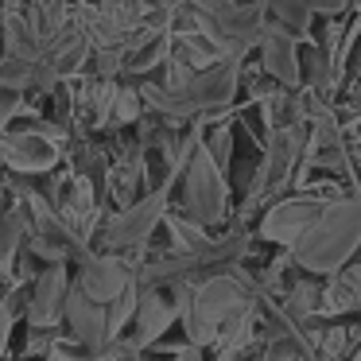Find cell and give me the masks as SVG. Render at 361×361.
Here are the masks:
<instances>
[{"mask_svg": "<svg viewBox=\"0 0 361 361\" xmlns=\"http://www.w3.org/2000/svg\"><path fill=\"white\" fill-rule=\"evenodd\" d=\"M361 249V190L326 202V210L314 218V226L288 249L291 264L307 276H338L353 264V252Z\"/></svg>", "mask_w": 361, "mask_h": 361, "instance_id": "obj_1", "label": "cell"}, {"mask_svg": "<svg viewBox=\"0 0 361 361\" xmlns=\"http://www.w3.org/2000/svg\"><path fill=\"white\" fill-rule=\"evenodd\" d=\"M183 214L202 229L221 226L229 218V183L202 144L183 164Z\"/></svg>", "mask_w": 361, "mask_h": 361, "instance_id": "obj_2", "label": "cell"}, {"mask_svg": "<svg viewBox=\"0 0 361 361\" xmlns=\"http://www.w3.org/2000/svg\"><path fill=\"white\" fill-rule=\"evenodd\" d=\"M322 210H326V202L314 198V195H303V190H299V195H288V198H276L264 210V218H260L257 233L264 237L268 245H280V249L288 252L291 245L314 226V218H319Z\"/></svg>", "mask_w": 361, "mask_h": 361, "instance_id": "obj_3", "label": "cell"}, {"mask_svg": "<svg viewBox=\"0 0 361 361\" xmlns=\"http://www.w3.org/2000/svg\"><path fill=\"white\" fill-rule=\"evenodd\" d=\"M167 218V190H152L148 198H140L136 206H128V210L113 214L109 221H105V249L117 252V249H140L144 241L152 237V229L159 226V221Z\"/></svg>", "mask_w": 361, "mask_h": 361, "instance_id": "obj_4", "label": "cell"}, {"mask_svg": "<svg viewBox=\"0 0 361 361\" xmlns=\"http://www.w3.org/2000/svg\"><path fill=\"white\" fill-rule=\"evenodd\" d=\"M175 319H179V307H175L171 291L167 288H144L140 283V303H136V314H133V338H128V345H133L136 353L156 345L159 338L171 330Z\"/></svg>", "mask_w": 361, "mask_h": 361, "instance_id": "obj_5", "label": "cell"}, {"mask_svg": "<svg viewBox=\"0 0 361 361\" xmlns=\"http://www.w3.org/2000/svg\"><path fill=\"white\" fill-rule=\"evenodd\" d=\"M0 164L24 175H39L59 164V148L43 128H27V133L0 136Z\"/></svg>", "mask_w": 361, "mask_h": 361, "instance_id": "obj_6", "label": "cell"}, {"mask_svg": "<svg viewBox=\"0 0 361 361\" xmlns=\"http://www.w3.org/2000/svg\"><path fill=\"white\" fill-rule=\"evenodd\" d=\"M133 280V272L125 268V260H117L113 252H82V268H78V288L86 291L94 303H113L125 291V283Z\"/></svg>", "mask_w": 361, "mask_h": 361, "instance_id": "obj_7", "label": "cell"}, {"mask_svg": "<svg viewBox=\"0 0 361 361\" xmlns=\"http://www.w3.org/2000/svg\"><path fill=\"white\" fill-rule=\"evenodd\" d=\"M257 51H260L264 74L280 90H299L303 86V78H299V39H291L288 32H280V27H272L264 20V32H260Z\"/></svg>", "mask_w": 361, "mask_h": 361, "instance_id": "obj_8", "label": "cell"}, {"mask_svg": "<svg viewBox=\"0 0 361 361\" xmlns=\"http://www.w3.org/2000/svg\"><path fill=\"white\" fill-rule=\"evenodd\" d=\"M66 291H71V276H66V268H63V264H51L43 276H35L32 303H27V319H32V326L55 330L59 322H63Z\"/></svg>", "mask_w": 361, "mask_h": 361, "instance_id": "obj_9", "label": "cell"}, {"mask_svg": "<svg viewBox=\"0 0 361 361\" xmlns=\"http://www.w3.org/2000/svg\"><path fill=\"white\" fill-rule=\"evenodd\" d=\"M66 326H71L74 342H86V345H105L113 342L109 334V319H105V307L94 303L78 283L71 280V291H66V311H63Z\"/></svg>", "mask_w": 361, "mask_h": 361, "instance_id": "obj_10", "label": "cell"}, {"mask_svg": "<svg viewBox=\"0 0 361 361\" xmlns=\"http://www.w3.org/2000/svg\"><path fill=\"white\" fill-rule=\"evenodd\" d=\"M63 361H125L128 353H136L133 345H128V338H113V342L105 345H86V342H55V350Z\"/></svg>", "mask_w": 361, "mask_h": 361, "instance_id": "obj_11", "label": "cell"}, {"mask_svg": "<svg viewBox=\"0 0 361 361\" xmlns=\"http://www.w3.org/2000/svg\"><path fill=\"white\" fill-rule=\"evenodd\" d=\"M167 229H171V237H175V252H198V249H206V245L214 241L210 233H206L198 221H190L187 214H167Z\"/></svg>", "mask_w": 361, "mask_h": 361, "instance_id": "obj_12", "label": "cell"}, {"mask_svg": "<svg viewBox=\"0 0 361 361\" xmlns=\"http://www.w3.org/2000/svg\"><path fill=\"white\" fill-rule=\"evenodd\" d=\"M136 303H140V280H136V272H133V280L125 283V291H121L113 303H105V319H109V334L117 338L121 330L133 322V314H136Z\"/></svg>", "mask_w": 361, "mask_h": 361, "instance_id": "obj_13", "label": "cell"}, {"mask_svg": "<svg viewBox=\"0 0 361 361\" xmlns=\"http://www.w3.org/2000/svg\"><path fill=\"white\" fill-rule=\"evenodd\" d=\"M350 311H353V299H350V288H345L342 272L326 276L322 280V295H319V314L322 319H334V314H350Z\"/></svg>", "mask_w": 361, "mask_h": 361, "instance_id": "obj_14", "label": "cell"}, {"mask_svg": "<svg viewBox=\"0 0 361 361\" xmlns=\"http://www.w3.org/2000/svg\"><path fill=\"white\" fill-rule=\"evenodd\" d=\"M167 59H171V39H167V32H164V35H156L148 47H140V55H128L125 66L133 74H144V71H152V66L167 63Z\"/></svg>", "mask_w": 361, "mask_h": 361, "instance_id": "obj_15", "label": "cell"}, {"mask_svg": "<svg viewBox=\"0 0 361 361\" xmlns=\"http://www.w3.org/2000/svg\"><path fill=\"white\" fill-rule=\"evenodd\" d=\"M202 148L210 152V159L221 167V175H226L229 164H233V128H229V125H214Z\"/></svg>", "mask_w": 361, "mask_h": 361, "instance_id": "obj_16", "label": "cell"}, {"mask_svg": "<svg viewBox=\"0 0 361 361\" xmlns=\"http://www.w3.org/2000/svg\"><path fill=\"white\" fill-rule=\"evenodd\" d=\"M20 237H24V218L20 214H4V221H0V268L12 264V257L20 249Z\"/></svg>", "mask_w": 361, "mask_h": 361, "instance_id": "obj_17", "label": "cell"}, {"mask_svg": "<svg viewBox=\"0 0 361 361\" xmlns=\"http://www.w3.org/2000/svg\"><path fill=\"white\" fill-rule=\"evenodd\" d=\"M190 8L198 12V16H206L210 24H218V20H226L229 12L237 8V0H187Z\"/></svg>", "mask_w": 361, "mask_h": 361, "instance_id": "obj_18", "label": "cell"}, {"mask_svg": "<svg viewBox=\"0 0 361 361\" xmlns=\"http://www.w3.org/2000/svg\"><path fill=\"white\" fill-rule=\"evenodd\" d=\"M113 117L117 121H133L136 113H140V94L136 90H117V97H113Z\"/></svg>", "mask_w": 361, "mask_h": 361, "instance_id": "obj_19", "label": "cell"}, {"mask_svg": "<svg viewBox=\"0 0 361 361\" xmlns=\"http://www.w3.org/2000/svg\"><path fill=\"white\" fill-rule=\"evenodd\" d=\"M342 280H345V288H350L353 314L361 319V260H353V264H345V268H342Z\"/></svg>", "mask_w": 361, "mask_h": 361, "instance_id": "obj_20", "label": "cell"}, {"mask_svg": "<svg viewBox=\"0 0 361 361\" xmlns=\"http://www.w3.org/2000/svg\"><path fill=\"white\" fill-rule=\"evenodd\" d=\"M311 16H322V20H338L342 12H350V0H307Z\"/></svg>", "mask_w": 361, "mask_h": 361, "instance_id": "obj_21", "label": "cell"}, {"mask_svg": "<svg viewBox=\"0 0 361 361\" xmlns=\"http://www.w3.org/2000/svg\"><path fill=\"white\" fill-rule=\"evenodd\" d=\"M171 361H202V350H195V345H183V350H175Z\"/></svg>", "mask_w": 361, "mask_h": 361, "instance_id": "obj_22", "label": "cell"}, {"mask_svg": "<svg viewBox=\"0 0 361 361\" xmlns=\"http://www.w3.org/2000/svg\"><path fill=\"white\" fill-rule=\"evenodd\" d=\"M350 8H353V12H361V0H350Z\"/></svg>", "mask_w": 361, "mask_h": 361, "instance_id": "obj_23", "label": "cell"}, {"mask_svg": "<svg viewBox=\"0 0 361 361\" xmlns=\"http://www.w3.org/2000/svg\"><path fill=\"white\" fill-rule=\"evenodd\" d=\"M353 361H361V342H357V350H353Z\"/></svg>", "mask_w": 361, "mask_h": 361, "instance_id": "obj_24", "label": "cell"}, {"mask_svg": "<svg viewBox=\"0 0 361 361\" xmlns=\"http://www.w3.org/2000/svg\"><path fill=\"white\" fill-rule=\"evenodd\" d=\"M47 361H63V357H59V353H47Z\"/></svg>", "mask_w": 361, "mask_h": 361, "instance_id": "obj_25", "label": "cell"}, {"mask_svg": "<svg viewBox=\"0 0 361 361\" xmlns=\"http://www.w3.org/2000/svg\"><path fill=\"white\" fill-rule=\"evenodd\" d=\"M156 4H171V0H156Z\"/></svg>", "mask_w": 361, "mask_h": 361, "instance_id": "obj_26", "label": "cell"}]
</instances>
